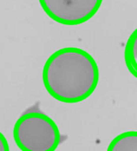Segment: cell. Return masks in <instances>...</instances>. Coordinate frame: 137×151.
<instances>
[{
    "instance_id": "1",
    "label": "cell",
    "mask_w": 137,
    "mask_h": 151,
    "mask_svg": "<svg viewBox=\"0 0 137 151\" xmlns=\"http://www.w3.org/2000/svg\"><path fill=\"white\" fill-rule=\"evenodd\" d=\"M43 83L50 96L58 101L73 104L93 94L99 79L95 60L78 48H64L49 57L44 65Z\"/></svg>"
},
{
    "instance_id": "2",
    "label": "cell",
    "mask_w": 137,
    "mask_h": 151,
    "mask_svg": "<svg viewBox=\"0 0 137 151\" xmlns=\"http://www.w3.org/2000/svg\"><path fill=\"white\" fill-rule=\"evenodd\" d=\"M13 136L22 151H55L61 141L57 125L36 107L29 108L17 120Z\"/></svg>"
},
{
    "instance_id": "3",
    "label": "cell",
    "mask_w": 137,
    "mask_h": 151,
    "mask_svg": "<svg viewBox=\"0 0 137 151\" xmlns=\"http://www.w3.org/2000/svg\"><path fill=\"white\" fill-rule=\"evenodd\" d=\"M52 20L64 25H78L97 13L103 0H39Z\"/></svg>"
},
{
    "instance_id": "4",
    "label": "cell",
    "mask_w": 137,
    "mask_h": 151,
    "mask_svg": "<svg viewBox=\"0 0 137 151\" xmlns=\"http://www.w3.org/2000/svg\"><path fill=\"white\" fill-rule=\"evenodd\" d=\"M107 151H137V132H125L115 137Z\"/></svg>"
},
{
    "instance_id": "5",
    "label": "cell",
    "mask_w": 137,
    "mask_h": 151,
    "mask_svg": "<svg viewBox=\"0 0 137 151\" xmlns=\"http://www.w3.org/2000/svg\"><path fill=\"white\" fill-rule=\"evenodd\" d=\"M124 60L129 72L137 78V28L131 34L126 43Z\"/></svg>"
},
{
    "instance_id": "6",
    "label": "cell",
    "mask_w": 137,
    "mask_h": 151,
    "mask_svg": "<svg viewBox=\"0 0 137 151\" xmlns=\"http://www.w3.org/2000/svg\"><path fill=\"white\" fill-rule=\"evenodd\" d=\"M0 151H10L8 142L1 132H0Z\"/></svg>"
}]
</instances>
